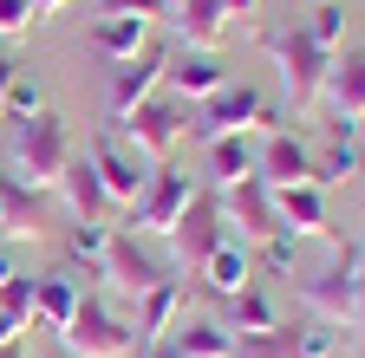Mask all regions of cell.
<instances>
[{
    "label": "cell",
    "instance_id": "1",
    "mask_svg": "<svg viewBox=\"0 0 365 358\" xmlns=\"http://www.w3.org/2000/svg\"><path fill=\"white\" fill-rule=\"evenodd\" d=\"M72 157H78L72 124H66L59 111H39V117L14 124V144H7V176H20V183H26V189H39V196H53V189H59V176L72 169Z\"/></svg>",
    "mask_w": 365,
    "mask_h": 358
},
{
    "label": "cell",
    "instance_id": "2",
    "mask_svg": "<svg viewBox=\"0 0 365 358\" xmlns=\"http://www.w3.org/2000/svg\"><path fill=\"white\" fill-rule=\"evenodd\" d=\"M261 53H267V65H274V78H281V92H287L294 111H313V105H319L327 72H333V59H339V53H327V46H313L307 26H267V33H261Z\"/></svg>",
    "mask_w": 365,
    "mask_h": 358
},
{
    "label": "cell",
    "instance_id": "3",
    "mask_svg": "<svg viewBox=\"0 0 365 358\" xmlns=\"http://www.w3.org/2000/svg\"><path fill=\"white\" fill-rule=\"evenodd\" d=\"M359 274H365V241L359 235H333V260L300 287L307 300V320H327V326H352V306H359Z\"/></svg>",
    "mask_w": 365,
    "mask_h": 358
},
{
    "label": "cell",
    "instance_id": "4",
    "mask_svg": "<svg viewBox=\"0 0 365 358\" xmlns=\"http://www.w3.org/2000/svg\"><path fill=\"white\" fill-rule=\"evenodd\" d=\"M235 130H242V137H267V130H281V111H274L255 85L228 78L222 92H209L202 105H190V137L209 144V137H235Z\"/></svg>",
    "mask_w": 365,
    "mask_h": 358
},
{
    "label": "cell",
    "instance_id": "5",
    "mask_svg": "<svg viewBox=\"0 0 365 358\" xmlns=\"http://www.w3.org/2000/svg\"><path fill=\"white\" fill-rule=\"evenodd\" d=\"M111 130H118V137H124L137 157H144V163H170V150L190 137V105L170 98V92H150L137 111H124Z\"/></svg>",
    "mask_w": 365,
    "mask_h": 358
},
{
    "label": "cell",
    "instance_id": "6",
    "mask_svg": "<svg viewBox=\"0 0 365 358\" xmlns=\"http://www.w3.org/2000/svg\"><path fill=\"white\" fill-rule=\"evenodd\" d=\"M59 339H66V352H72V358H130V352H137L130 320H124V312H111L98 293H85V300H78L72 326H66Z\"/></svg>",
    "mask_w": 365,
    "mask_h": 358
},
{
    "label": "cell",
    "instance_id": "7",
    "mask_svg": "<svg viewBox=\"0 0 365 358\" xmlns=\"http://www.w3.org/2000/svg\"><path fill=\"white\" fill-rule=\"evenodd\" d=\"M190 196H196L190 176L170 169V163H157L150 183H144V196L124 209V235H163V241H170V228H176V215L190 209Z\"/></svg>",
    "mask_w": 365,
    "mask_h": 358
},
{
    "label": "cell",
    "instance_id": "8",
    "mask_svg": "<svg viewBox=\"0 0 365 358\" xmlns=\"http://www.w3.org/2000/svg\"><path fill=\"white\" fill-rule=\"evenodd\" d=\"M222 202V221H228V235H235L242 248H261L281 235V209H274V189L261 183V176H242V183H222L215 189Z\"/></svg>",
    "mask_w": 365,
    "mask_h": 358
},
{
    "label": "cell",
    "instance_id": "9",
    "mask_svg": "<svg viewBox=\"0 0 365 358\" xmlns=\"http://www.w3.org/2000/svg\"><path fill=\"white\" fill-rule=\"evenodd\" d=\"M163 65H170V46H163V39H144L130 59L111 65V85H105V111H111V124H118L124 111H137L150 92H163Z\"/></svg>",
    "mask_w": 365,
    "mask_h": 358
},
{
    "label": "cell",
    "instance_id": "10",
    "mask_svg": "<svg viewBox=\"0 0 365 358\" xmlns=\"http://www.w3.org/2000/svg\"><path fill=\"white\" fill-rule=\"evenodd\" d=\"M170 241H176V260H182V267H202V260L228 241V221H222V202H215L209 183H196V196H190V209L176 215Z\"/></svg>",
    "mask_w": 365,
    "mask_h": 358
},
{
    "label": "cell",
    "instance_id": "11",
    "mask_svg": "<svg viewBox=\"0 0 365 358\" xmlns=\"http://www.w3.org/2000/svg\"><path fill=\"white\" fill-rule=\"evenodd\" d=\"M85 163L98 169V183H105V196H111L118 209H130L137 196H144V183H150L144 157H137L118 130H98V137H91V150H85Z\"/></svg>",
    "mask_w": 365,
    "mask_h": 358
},
{
    "label": "cell",
    "instance_id": "12",
    "mask_svg": "<svg viewBox=\"0 0 365 358\" xmlns=\"http://www.w3.org/2000/svg\"><path fill=\"white\" fill-rule=\"evenodd\" d=\"M98 280H111L118 293H130V300H144L157 280H170V267L144 248V235H111V248H105V267H98Z\"/></svg>",
    "mask_w": 365,
    "mask_h": 358
},
{
    "label": "cell",
    "instance_id": "13",
    "mask_svg": "<svg viewBox=\"0 0 365 358\" xmlns=\"http://www.w3.org/2000/svg\"><path fill=\"white\" fill-rule=\"evenodd\" d=\"M255 176L267 189H287V183H313V144L300 137V130H267L261 150H255Z\"/></svg>",
    "mask_w": 365,
    "mask_h": 358
},
{
    "label": "cell",
    "instance_id": "14",
    "mask_svg": "<svg viewBox=\"0 0 365 358\" xmlns=\"http://www.w3.org/2000/svg\"><path fill=\"white\" fill-rule=\"evenodd\" d=\"M228 85V65L202 46H170V65H163V92L182 98V105H202L209 92H222Z\"/></svg>",
    "mask_w": 365,
    "mask_h": 358
},
{
    "label": "cell",
    "instance_id": "15",
    "mask_svg": "<svg viewBox=\"0 0 365 358\" xmlns=\"http://www.w3.org/2000/svg\"><path fill=\"white\" fill-rule=\"evenodd\" d=\"M78 300H85V287H78V274H72V267L33 274V326L66 332V326H72V312H78Z\"/></svg>",
    "mask_w": 365,
    "mask_h": 358
},
{
    "label": "cell",
    "instance_id": "16",
    "mask_svg": "<svg viewBox=\"0 0 365 358\" xmlns=\"http://www.w3.org/2000/svg\"><path fill=\"white\" fill-rule=\"evenodd\" d=\"M274 209H281V228L300 241V235H333V215H327V189L319 183H287L274 189Z\"/></svg>",
    "mask_w": 365,
    "mask_h": 358
},
{
    "label": "cell",
    "instance_id": "17",
    "mask_svg": "<svg viewBox=\"0 0 365 358\" xmlns=\"http://www.w3.org/2000/svg\"><path fill=\"white\" fill-rule=\"evenodd\" d=\"M46 215H39V189H26L20 176L0 169V241H39Z\"/></svg>",
    "mask_w": 365,
    "mask_h": 358
},
{
    "label": "cell",
    "instance_id": "18",
    "mask_svg": "<svg viewBox=\"0 0 365 358\" xmlns=\"http://www.w3.org/2000/svg\"><path fill=\"white\" fill-rule=\"evenodd\" d=\"M150 39V20H130V14H98L85 26V53L91 59H105V65H118V59H130L137 46Z\"/></svg>",
    "mask_w": 365,
    "mask_h": 358
},
{
    "label": "cell",
    "instance_id": "19",
    "mask_svg": "<svg viewBox=\"0 0 365 358\" xmlns=\"http://www.w3.org/2000/svg\"><path fill=\"white\" fill-rule=\"evenodd\" d=\"M319 105L333 111V124H359V117H365V53H346V59H333Z\"/></svg>",
    "mask_w": 365,
    "mask_h": 358
},
{
    "label": "cell",
    "instance_id": "20",
    "mask_svg": "<svg viewBox=\"0 0 365 358\" xmlns=\"http://www.w3.org/2000/svg\"><path fill=\"white\" fill-rule=\"evenodd\" d=\"M66 209H72V221H105V215H118V202L105 196V183H98V169H91L85 157H72V169L59 176V189H53Z\"/></svg>",
    "mask_w": 365,
    "mask_h": 358
},
{
    "label": "cell",
    "instance_id": "21",
    "mask_svg": "<svg viewBox=\"0 0 365 358\" xmlns=\"http://www.w3.org/2000/svg\"><path fill=\"white\" fill-rule=\"evenodd\" d=\"M170 26H176V46L215 53L222 33H228V7H222V0H176V7H170Z\"/></svg>",
    "mask_w": 365,
    "mask_h": 358
},
{
    "label": "cell",
    "instance_id": "22",
    "mask_svg": "<svg viewBox=\"0 0 365 358\" xmlns=\"http://www.w3.org/2000/svg\"><path fill=\"white\" fill-rule=\"evenodd\" d=\"M352 176H365V157H359L352 124H327V144L313 150V183L333 189V183H352Z\"/></svg>",
    "mask_w": 365,
    "mask_h": 358
},
{
    "label": "cell",
    "instance_id": "23",
    "mask_svg": "<svg viewBox=\"0 0 365 358\" xmlns=\"http://www.w3.org/2000/svg\"><path fill=\"white\" fill-rule=\"evenodd\" d=\"M182 280H157L144 300H137V320H130V332H137V345H157V339H170V326L182 320Z\"/></svg>",
    "mask_w": 365,
    "mask_h": 358
},
{
    "label": "cell",
    "instance_id": "24",
    "mask_svg": "<svg viewBox=\"0 0 365 358\" xmlns=\"http://www.w3.org/2000/svg\"><path fill=\"white\" fill-rule=\"evenodd\" d=\"M196 274H202V287H209V293L235 300L242 287H255V254H248V248H242L235 235H228V241H222V248H215V254H209V260L196 267Z\"/></svg>",
    "mask_w": 365,
    "mask_h": 358
},
{
    "label": "cell",
    "instance_id": "25",
    "mask_svg": "<svg viewBox=\"0 0 365 358\" xmlns=\"http://www.w3.org/2000/svg\"><path fill=\"white\" fill-rule=\"evenodd\" d=\"M170 345L182 358H235V332L222 320H176L170 326Z\"/></svg>",
    "mask_w": 365,
    "mask_h": 358
},
{
    "label": "cell",
    "instance_id": "26",
    "mask_svg": "<svg viewBox=\"0 0 365 358\" xmlns=\"http://www.w3.org/2000/svg\"><path fill=\"white\" fill-rule=\"evenodd\" d=\"M222 326L235 332V339H261V332L281 326V306H274L261 287H242L235 300H228V320H222Z\"/></svg>",
    "mask_w": 365,
    "mask_h": 358
},
{
    "label": "cell",
    "instance_id": "27",
    "mask_svg": "<svg viewBox=\"0 0 365 358\" xmlns=\"http://www.w3.org/2000/svg\"><path fill=\"white\" fill-rule=\"evenodd\" d=\"M202 169H209V189H222V183H242V176H255V144L242 137H209V157H202Z\"/></svg>",
    "mask_w": 365,
    "mask_h": 358
},
{
    "label": "cell",
    "instance_id": "28",
    "mask_svg": "<svg viewBox=\"0 0 365 358\" xmlns=\"http://www.w3.org/2000/svg\"><path fill=\"white\" fill-rule=\"evenodd\" d=\"M111 221H72V235H66V260H78L85 274H98L105 267V248H111Z\"/></svg>",
    "mask_w": 365,
    "mask_h": 358
},
{
    "label": "cell",
    "instance_id": "29",
    "mask_svg": "<svg viewBox=\"0 0 365 358\" xmlns=\"http://www.w3.org/2000/svg\"><path fill=\"white\" fill-rule=\"evenodd\" d=\"M46 111V78L39 72H14V85H7V117H0V124H26V117H39Z\"/></svg>",
    "mask_w": 365,
    "mask_h": 358
},
{
    "label": "cell",
    "instance_id": "30",
    "mask_svg": "<svg viewBox=\"0 0 365 358\" xmlns=\"http://www.w3.org/2000/svg\"><path fill=\"white\" fill-rule=\"evenodd\" d=\"M287 339H294V358H333L339 352V326H327V320H300V326H287Z\"/></svg>",
    "mask_w": 365,
    "mask_h": 358
},
{
    "label": "cell",
    "instance_id": "31",
    "mask_svg": "<svg viewBox=\"0 0 365 358\" xmlns=\"http://www.w3.org/2000/svg\"><path fill=\"white\" fill-rule=\"evenodd\" d=\"M307 39L327 46V53H339V39H346V7H339V0H319V14L307 20Z\"/></svg>",
    "mask_w": 365,
    "mask_h": 358
},
{
    "label": "cell",
    "instance_id": "32",
    "mask_svg": "<svg viewBox=\"0 0 365 358\" xmlns=\"http://www.w3.org/2000/svg\"><path fill=\"white\" fill-rule=\"evenodd\" d=\"M0 312H14V320L33 326V274H20V267H14V274L0 280Z\"/></svg>",
    "mask_w": 365,
    "mask_h": 358
},
{
    "label": "cell",
    "instance_id": "33",
    "mask_svg": "<svg viewBox=\"0 0 365 358\" xmlns=\"http://www.w3.org/2000/svg\"><path fill=\"white\" fill-rule=\"evenodd\" d=\"M33 26H39L33 0H0V39H26Z\"/></svg>",
    "mask_w": 365,
    "mask_h": 358
},
{
    "label": "cell",
    "instance_id": "34",
    "mask_svg": "<svg viewBox=\"0 0 365 358\" xmlns=\"http://www.w3.org/2000/svg\"><path fill=\"white\" fill-rule=\"evenodd\" d=\"M98 14H130V20H170V7H163V0H98Z\"/></svg>",
    "mask_w": 365,
    "mask_h": 358
},
{
    "label": "cell",
    "instance_id": "35",
    "mask_svg": "<svg viewBox=\"0 0 365 358\" xmlns=\"http://www.w3.org/2000/svg\"><path fill=\"white\" fill-rule=\"evenodd\" d=\"M261 267H267V274H287V267H294V235L287 228L274 235V241H261Z\"/></svg>",
    "mask_w": 365,
    "mask_h": 358
},
{
    "label": "cell",
    "instance_id": "36",
    "mask_svg": "<svg viewBox=\"0 0 365 358\" xmlns=\"http://www.w3.org/2000/svg\"><path fill=\"white\" fill-rule=\"evenodd\" d=\"M20 332H26V320H14V312H0V345H14Z\"/></svg>",
    "mask_w": 365,
    "mask_h": 358
},
{
    "label": "cell",
    "instance_id": "37",
    "mask_svg": "<svg viewBox=\"0 0 365 358\" xmlns=\"http://www.w3.org/2000/svg\"><path fill=\"white\" fill-rule=\"evenodd\" d=\"M14 72H20L14 59H0V117H7V85H14Z\"/></svg>",
    "mask_w": 365,
    "mask_h": 358
},
{
    "label": "cell",
    "instance_id": "38",
    "mask_svg": "<svg viewBox=\"0 0 365 358\" xmlns=\"http://www.w3.org/2000/svg\"><path fill=\"white\" fill-rule=\"evenodd\" d=\"M222 7H228V20H235V14H242V20H248V14H255V7H261V0H222Z\"/></svg>",
    "mask_w": 365,
    "mask_h": 358
},
{
    "label": "cell",
    "instance_id": "39",
    "mask_svg": "<svg viewBox=\"0 0 365 358\" xmlns=\"http://www.w3.org/2000/svg\"><path fill=\"white\" fill-rule=\"evenodd\" d=\"M66 7H72V0H33V14H39V20H46V14H66Z\"/></svg>",
    "mask_w": 365,
    "mask_h": 358
},
{
    "label": "cell",
    "instance_id": "40",
    "mask_svg": "<svg viewBox=\"0 0 365 358\" xmlns=\"http://www.w3.org/2000/svg\"><path fill=\"white\" fill-rule=\"evenodd\" d=\"M352 326H365V274H359V306H352Z\"/></svg>",
    "mask_w": 365,
    "mask_h": 358
},
{
    "label": "cell",
    "instance_id": "41",
    "mask_svg": "<svg viewBox=\"0 0 365 358\" xmlns=\"http://www.w3.org/2000/svg\"><path fill=\"white\" fill-rule=\"evenodd\" d=\"M0 358H33V352H26V339H14V345H0Z\"/></svg>",
    "mask_w": 365,
    "mask_h": 358
},
{
    "label": "cell",
    "instance_id": "42",
    "mask_svg": "<svg viewBox=\"0 0 365 358\" xmlns=\"http://www.w3.org/2000/svg\"><path fill=\"white\" fill-rule=\"evenodd\" d=\"M14 274V254H7V241H0V280H7Z\"/></svg>",
    "mask_w": 365,
    "mask_h": 358
},
{
    "label": "cell",
    "instance_id": "43",
    "mask_svg": "<svg viewBox=\"0 0 365 358\" xmlns=\"http://www.w3.org/2000/svg\"><path fill=\"white\" fill-rule=\"evenodd\" d=\"M352 137H359V157H365V117H359V124H352Z\"/></svg>",
    "mask_w": 365,
    "mask_h": 358
},
{
    "label": "cell",
    "instance_id": "44",
    "mask_svg": "<svg viewBox=\"0 0 365 358\" xmlns=\"http://www.w3.org/2000/svg\"><path fill=\"white\" fill-rule=\"evenodd\" d=\"M163 7H176V0H163Z\"/></svg>",
    "mask_w": 365,
    "mask_h": 358
}]
</instances>
